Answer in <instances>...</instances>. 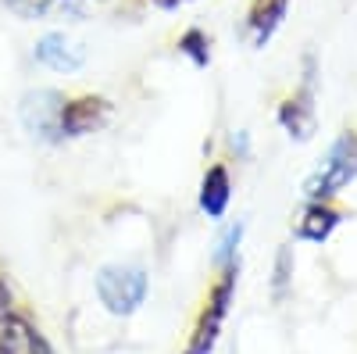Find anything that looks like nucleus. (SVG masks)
<instances>
[{
  "instance_id": "obj_1",
  "label": "nucleus",
  "mask_w": 357,
  "mask_h": 354,
  "mask_svg": "<svg viewBox=\"0 0 357 354\" xmlns=\"http://www.w3.org/2000/svg\"><path fill=\"white\" fill-rule=\"evenodd\" d=\"M236 279H240V261H232L222 269L218 283L211 286V293H207V301H204V311L197 318V326H193V337L186 344L183 354H211L218 337H222V326H225V315L232 308V297H236Z\"/></svg>"
},
{
  "instance_id": "obj_2",
  "label": "nucleus",
  "mask_w": 357,
  "mask_h": 354,
  "mask_svg": "<svg viewBox=\"0 0 357 354\" xmlns=\"http://www.w3.org/2000/svg\"><path fill=\"white\" fill-rule=\"evenodd\" d=\"M146 290H151V283L139 265H104L97 272V297L118 318L136 315L146 301Z\"/></svg>"
},
{
  "instance_id": "obj_3",
  "label": "nucleus",
  "mask_w": 357,
  "mask_h": 354,
  "mask_svg": "<svg viewBox=\"0 0 357 354\" xmlns=\"http://www.w3.org/2000/svg\"><path fill=\"white\" fill-rule=\"evenodd\" d=\"M354 175H357V136L347 133L333 143L325 165L304 183V193H307V200H329L333 193H340L354 179Z\"/></svg>"
},
{
  "instance_id": "obj_4",
  "label": "nucleus",
  "mask_w": 357,
  "mask_h": 354,
  "mask_svg": "<svg viewBox=\"0 0 357 354\" xmlns=\"http://www.w3.org/2000/svg\"><path fill=\"white\" fill-rule=\"evenodd\" d=\"M61 108H65V94L57 90H29L22 97V126L33 133L36 140H47V143H61Z\"/></svg>"
},
{
  "instance_id": "obj_5",
  "label": "nucleus",
  "mask_w": 357,
  "mask_h": 354,
  "mask_svg": "<svg viewBox=\"0 0 357 354\" xmlns=\"http://www.w3.org/2000/svg\"><path fill=\"white\" fill-rule=\"evenodd\" d=\"M0 354H54V347L25 315L8 311L0 318Z\"/></svg>"
},
{
  "instance_id": "obj_6",
  "label": "nucleus",
  "mask_w": 357,
  "mask_h": 354,
  "mask_svg": "<svg viewBox=\"0 0 357 354\" xmlns=\"http://www.w3.org/2000/svg\"><path fill=\"white\" fill-rule=\"evenodd\" d=\"M111 118V104L104 97H75L65 101L61 108V136H86V133H97L104 122Z\"/></svg>"
},
{
  "instance_id": "obj_7",
  "label": "nucleus",
  "mask_w": 357,
  "mask_h": 354,
  "mask_svg": "<svg viewBox=\"0 0 357 354\" xmlns=\"http://www.w3.org/2000/svg\"><path fill=\"white\" fill-rule=\"evenodd\" d=\"M311 101H314V86H311V61H307L304 90L279 108V126L296 140H311V133H314V104Z\"/></svg>"
},
{
  "instance_id": "obj_8",
  "label": "nucleus",
  "mask_w": 357,
  "mask_h": 354,
  "mask_svg": "<svg viewBox=\"0 0 357 354\" xmlns=\"http://www.w3.org/2000/svg\"><path fill=\"white\" fill-rule=\"evenodd\" d=\"M33 57H36L40 65L54 68V72H75V68H82V61H86V50H82L79 43H72L65 33H47V36L36 40Z\"/></svg>"
},
{
  "instance_id": "obj_9",
  "label": "nucleus",
  "mask_w": 357,
  "mask_h": 354,
  "mask_svg": "<svg viewBox=\"0 0 357 354\" xmlns=\"http://www.w3.org/2000/svg\"><path fill=\"white\" fill-rule=\"evenodd\" d=\"M289 11V0H254L250 11H247V33L254 47H264L268 40L275 36V29L282 25Z\"/></svg>"
},
{
  "instance_id": "obj_10",
  "label": "nucleus",
  "mask_w": 357,
  "mask_h": 354,
  "mask_svg": "<svg viewBox=\"0 0 357 354\" xmlns=\"http://www.w3.org/2000/svg\"><path fill=\"white\" fill-rule=\"evenodd\" d=\"M229 200H232L229 172H225V165H211L200 179V212L207 219H222L229 212Z\"/></svg>"
},
{
  "instance_id": "obj_11",
  "label": "nucleus",
  "mask_w": 357,
  "mask_h": 354,
  "mask_svg": "<svg viewBox=\"0 0 357 354\" xmlns=\"http://www.w3.org/2000/svg\"><path fill=\"white\" fill-rule=\"evenodd\" d=\"M340 226V215L333 208H325V200H311V208L304 212L301 226H296V236L307 244H321V240H329L333 229Z\"/></svg>"
},
{
  "instance_id": "obj_12",
  "label": "nucleus",
  "mask_w": 357,
  "mask_h": 354,
  "mask_svg": "<svg viewBox=\"0 0 357 354\" xmlns=\"http://www.w3.org/2000/svg\"><path fill=\"white\" fill-rule=\"evenodd\" d=\"M178 54H186L197 68H207V61H211V43H207L204 29H186L178 36Z\"/></svg>"
},
{
  "instance_id": "obj_13",
  "label": "nucleus",
  "mask_w": 357,
  "mask_h": 354,
  "mask_svg": "<svg viewBox=\"0 0 357 354\" xmlns=\"http://www.w3.org/2000/svg\"><path fill=\"white\" fill-rule=\"evenodd\" d=\"M289 279H293V251H289V247H279V254H275V279H272V293H275V301H282V297H286Z\"/></svg>"
},
{
  "instance_id": "obj_14",
  "label": "nucleus",
  "mask_w": 357,
  "mask_h": 354,
  "mask_svg": "<svg viewBox=\"0 0 357 354\" xmlns=\"http://www.w3.org/2000/svg\"><path fill=\"white\" fill-rule=\"evenodd\" d=\"M240 240H243V222H236V226L225 233L222 247L215 251V265H218V269H225V265H232V261H236V251H240Z\"/></svg>"
},
{
  "instance_id": "obj_15",
  "label": "nucleus",
  "mask_w": 357,
  "mask_h": 354,
  "mask_svg": "<svg viewBox=\"0 0 357 354\" xmlns=\"http://www.w3.org/2000/svg\"><path fill=\"white\" fill-rule=\"evenodd\" d=\"M8 8L22 18H43L54 8V0H8Z\"/></svg>"
},
{
  "instance_id": "obj_16",
  "label": "nucleus",
  "mask_w": 357,
  "mask_h": 354,
  "mask_svg": "<svg viewBox=\"0 0 357 354\" xmlns=\"http://www.w3.org/2000/svg\"><path fill=\"white\" fill-rule=\"evenodd\" d=\"M154 8H161V11H178L183 4H190V0H151Z\"/></svg>"
},
{
  "instance_id": "obj_17",
  "label": "nucleus",
  "mask_w": 357,
  "mask_h": 354,
  "mask_svg": "<svg viewBox=\"0 0 357 354\" xmlns=\"http://www.w3.org/2000/svg\"><path fill=\"white\" fill-rule=\"evenodd\" d=\"M11 311V290L4 286V283H0V318H4Z\"/></svg>"
}]
</instances>
